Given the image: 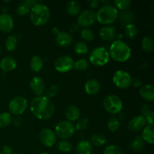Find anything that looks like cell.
<instances>
[{
	"label": "cell",
	"mask_w": 154,
	"mask_h": 154,
	"mask_svg": "<svg viewBox=\"0 0 154 154\" xmlns=\"http://www.w3.org/2000/svg\"><path fill=\"white\" fill-rule=\"evenodd\" d=\"M108 53L110 57H111L114 61L124 63L131 57L132 50L130 47L124 42L116 40L111 43Z\"/></svg>",
	"instance_id": "2"
},
{
	"label": "cell",
	"mask_w": 154,
	"mask_h": 154,
	"mask_svg": "<svg viewBox=\"0 0 154 154\" xmlns=\"http://www.w3.org/2000/svg\"><path fill=\"white\" fill-rule=\"evenodd\" d=\"M28 108V101L23 96H16L10 101L8 109L11 114L19 117L23 114Z\"/></svg>",
	"instance_id": "8"
},
{
	"label": "cell",
	"mask_w": 154,
	"mask_h": 154,
	"mask_svg": "<svg viewBox=\"0 0 154 154\" xmlns=\"http://www.w3.org/2000/svg\"><path fill=\"white\" fill-rule=\"evenodd\" d=\"M93 150V145L90 141L87 140H82L79 141L76 146L77 154H92Z\"/></svg>",
	"instance_id": "24"
},
{
	"label": "cell",
	"mask_w": 154,
	"mask_h": 154,
	"mask_svg": "<svg viewBox=\"0 0 154 154\" xmlns=\"http://www.w3.org/2000/svg\"><path fill=\"white\" fill-rule=\"evenodd\" d=\"M75 125L68 120L59 122L55 127V134L61 140H67L75 134Z\"/></svg>",
	"instance_id": "7"
},
{
	"label": "cell",
	"mask_w": 154,
	"mask_h": 154,
	"mask_svg": "<svg viewBox=\"0 0 154 154\" xmlns=\"http://www.w3.org/2000/svg\"><path fill=\"white\" fill-rule=\"evenodd\" d=\"M13 118L10 113L4 112L0 114V128H5L11 123Z\"/></svg>",
	"instance_id": "35"
},
{
	"label": "cell",
	"mask_w": 154,
	"mask_h": 154,
	"mask_svg": "<svg viewBox=\"0 0 154 154\" xmlns=\"http://www.w3.org/2000/svg\"><path fill=\"white\" fill-rule=\"evenodd\" d=\"M14 29V20L12 17L7 13L0 14V31L9 33Z\"/></svg>",
	"instance_id": "14"
},
{
	"label": "cell",
	"mask_w": 154,
	"mask_h": 154,
	"mask_svg": "<svg viewBox=\"0 0 154 154\" xmlns=\"http://www.w3.org/2000/svg\"><path fill=\"white\" fill-rule=\"evenodd\" d=\"M141 84H142V82H141V80H139L138 78H137L136 80H135V81H133V85L136 87L141 86Z\"/></svg>",
	"instance_id": "47"
},
{
	"label": "cell",
	"mask_w": 154,
	"mask_h": 154,
	"mask_svg": "<svg viewBox=\"0 0 154 154\" xmlns=\"http://www.w3.org/2000/svg\"><path fill=\"white\" fill-rule=\"evenodd\" d=\"M114 7L117 10L126 11L132 5V1L130 0H115L114 1Z\"/></svg>",
	"instance_id": "37"
},
{
	"label": "cell",
	"mask_w": 154,
	"mask_h": 154,
	"mask_svg": "<svg viewBox=\"0 0 154 154\" xmlns=\"http://www.w3.org/2000/svg\"><path fill=\"white\" fill-rule=\"evenodd\" d=\"M145 119L141 115L135 116L130 120L128 123V128L132 132H139L142 130L147 125Z\"/></svg>",
	"instance_id": "15"
},
{
	"label": "cell",
	"mask_w": 154,
	"mask_h": 154,
	"mask_svg": "<svg viewBox=\"0 0 154 154\" xmlns=\"http://www.w3.org/2000/svg\"><path fill=\"white\" fill-rule=\"evenodd\" d=\"M96 14V20L102 25L109 26L118 17V10L112 5H107L100 8Z\"/></svg>",
	"instance_id": "4"
},
{
	"label": "cell",
	"mask_w": 154,
	"mask_h": 154,
	"mask_svg": "<svg viewBox=\"0 0 154 154\" xmlns=\"http://www.w3.org/2000/svg\"><path fill=\"white\" fill-rule=\"evenodd\" d=\"M0 154H3L2 153V151H0Z\"/></svg>",
	"instance_id": "50"
},
{
	"label": "cell",
	"mask_w": 154,
	"mask_h": 154,
	"mask_svg": "<svg viewBox=\"0 0 154 154\" xmlns=\"http://www.w3.org/2000/svg\"><path fill=\"white\" fill-rule=\"evenodd\" d=\"M141 116H142L147 121V124H153L154 113L150 109V106L144 105L141 108Z\"/></svg>",
	"instance_id": "25"
},
{
	"label": "cell",
	"mask_w": 154,
	"mask_h": 154,
	"mask_svg": "<svg viewBox=\"0 0 154 154\" xmlns=\"http://www.w3.org/2000/svg\"><path fill=\"white\" fill-rule=\"evenodd\" d=\"M90 7L93 8H96L99 7V2L97 0H91V1H90Z\"/></svg>",
	"instance_id": "46"
},
{
	"label": "cell",
	"mask_w": 154,
	"mask_h": 154,
	"mask_svg": "<svg viewBox=\"0 0 154 154\" xmlns=\"http://www.w3.org/2000/svg\"><path fill=\"white\" fill-rule=\"evenodd\" d=\"M124 32L126 37L129 38V39H134L138 36V28L133 23L128 24V25L125 26Z\"/></svg>",
	"instance_id": "31"
},
{
	"label": "cell",
	"mask_w": 154,
	"mask_h": 154,
	"mask_svg": "<svg viewBox=\"0 0 154 154\" xmlns=\"http://www.w3.org/2000/svg\"><path fill=\"white\" fill-rule=\"evenodd\" d=\"M30 68L35 72H40L44 66L43 60L40 56H33L30 60Z\"/></svg>",
	"instance_id": "27"
},
{
	"label": "cell",
	"mask_w": 154,
	"mask_h": 154,
	"mask_svg": "<svg viewBox=\"0 0 154 154\" xmlns=\"http://www.w3.org/2000/svg\"><path fill=\"white\" fill-rule=\"evenodd\" d=\"M57 148L63 153H69L72 150V144L67 140H61L57 144Z\"/></svg>",
	"instance_id": "36"
},
{
	"label": "cell",
	"mask_w": 154,
	"mask_h": 154,
	"mask_svg": "<svg viewBox=\"0 0 154 154\" xmlns=\"http://www.w3.org/2000/svg\"><path fill=\"white\" fill-rule=\"evenodd\" d=\"M0 54H1V48H0Z\"/></svg>",
	"instance_id": "51"
},
{
	"label": "cell",
	"mask_w": 154,
	"mask_h": 154,
	"mask_svg": "<svg viewBox=\"0 0 154 154\" xmlns=\"http://www.w3.org/2000/svg\"><path fill=\"white\" fill-rule=\"evenodd\" d=\"M103 154H124L120 147L116 144H111L107 146L104 150Z\"/></svg>",
	"instance_id": "38"
},
{
	"label": "cell",
	"mask_w": 154,
	"mask_h": 154,
	"mask_svg": "<svg viewBox=\"0 0 154 154\" xmlns=\"http://www.w3.org/2000/svg\"><path fill=\"white\" fill-rule=\"evenodd\" d=\"M29 17L32 23L35 26L45 25L51 17L49 8L42 3H36L30 9Z\"/></svg>",
	"instance_id": "3"
},
{
	"label": "cell",
	"mask_w": 154,
	"mask_h": 154,
	"mask_svg": "<svg viewBox=\"0 0 154 154\" xmlns=\"http://www.w3.org/2000/svg\"><path fill=\"white\" fill-rule=\"evenodd\" d=\"M81 5L77 1H70L66 5V11L71 16H77L81 13Z\"/></svg>",
	"instance_id": "26"
},
{
	"label": "cell",
	"mask_w": 154,
	"mask_h": 154,
	"mask_svg": "<svg viewBox=\"0 0 154 154\" xmlns=\"http://www.w3.org/2000/svg\"><path fill=\"white\" fill-rule=\"evenodd\" d=\"M39 140L44 146L51 147L57 143V137L52 129H44L39 133Z\"/></svg>",
	"instance_id": "12"
},
{
	"label": "cell",
	"mask_w": 154,
	"mask_h": 154,
	"mask_svg": "<svg viewBox=\"0 0 154 154\" xmlns=\"http://www.w3.org/2000/svg\"><path fill=\"white\" fill-rule=\"evenodd\" d=\"M17 45V38L14 35H10L7 37L5 41V48L8 51L11 52L16 49Z\"/></svg>",
	"instance_id": "32"
},
{
	"label": "cell",
	"mask_w": 154,
	"mask_h": 154,
	"mask_svg": "<svg viewBox=\"0 0 154 154\" xmlns=\"http://www.w3.org/2000/svg\"><path fill=\"white\" fill-rule=\"evenodd\" d=\"M30 90L36 96H43L45 91V81L40 77H34L30 81Z\"/></svg>",
	"instance_id": "13"
},
{
	"label": "cell",
	"mask_w": 154,
	"mask_h": 154,
	"mask_svg": "<svg viewBox=\"0 0 154 154\" xmlns=\"http://www.w3.org/2000/svg\"><path fill=\"white\" fill-rule=\"evenodd\" d=\"M144 147V141H143L141 135H138L130 144V148L134 152H139Z\"/></svg>",
	"instance_id": "29"
},
{
	"label": "cell",
	"mask_w": 154,
	"mask_h": 154,
	"mask_svg": "<svg viewBox=\"0 0 154 154\" xmlns=\"http://www.w3.org/2000/svg\"><path fill=\"white\" fill-rule=\"evenodd\" d=\"M2 153L3 154H13V153H12L11 147L8 145H5L3 147L2 150Z\"/></svg>",
	"instance_id": "44"
},
{
	"label": "cell",
	"mask_w": 154,
	"mask_h": 154,
	"mask_svg": "<svg viewBox=\"0 0 154 154\" xmlns=\"http://www.w3.org/2000/svg\"><path fill=\"white\" fill-rule=\"evenodd\" d=\"M38 3L35 0H25L17 5L16 13L19 16H24L30 12V9L35 4Z\"/></svg>",
	"instance_id": "17"
},
{
	"label": "cell",
	"mask_w": 154,
	"mask_h": 154,
	"mask_svg": "<svg viewBox=\"0 0 154 154\" xmlns=\"http://www.w3.org/2000/svg\"><path fill=\"white\" fill-rule=\"evenodd\" d=\"M141 47H142V49L146 52H152L154 48L153 38L149 36H145L141 41Z\"/></svg>",
	"instance_id": "34"
},
{
	"label": "cell",
	"mask_w": 154,
	"mask_h": 154,
	"mask_svg": "<svg viewBox=\"0 0 154 154\" xmlns=\"http://www.w3.org/2000/svg\"><path fill=\"white\" fill-rule=\"evenodd\" d=\"M103 107L106 111L111 114H117L123 110L122 99L117 95H109L104 99Z\"/></svg>",
	"instance_id": "6"
},
{
	"label": "cell",
	"mask_w": 154,
	"mask_h": 154,
	"mask_svg": "<svg viewBox=\"0 0 154 154\" xmlns=\"http://www.w3.org/2000/svg\"><path fill=\"white\" fill-rule=\"evenodd\" d=\"M109 60V53L104 47H98L95 48L89 56V61L96 66H104L108 63Z\"/></svg>",
	"instance_id": "5"
},
{
	"label": "cell",
	"mask_w": 154,
	"mask_h": 154,
	"mask_svg": "<svg viewBox=\"0 0 154 154\" xmlns=\"http://www.w3.org/2000/svg\"><path fill=\"white\" fill-rule=\"evenodd\" d=\"M116 29L113 26H105L99 29V36L105 42H111L114 39Z\"/></svg>",
	"instance_id": "18"
},
{
	"label": "cell",
	"mask_w": 154,
	"mask_h": 154,
	"mask_svg": "<svg viewBox=\"0 0 154 154\" xmlns=\"http://www.w3.org/2000/svg\"><path fill=\"white\" fill-rule=\"evenodd\" d=\"M89 67V62L86 59H79L74 63V68L78 71H84Z\"/></svg>",
	"instance_id": "40"
},
{
	"label": "cell",
	"mask_w": 154,
	"mask_h": 154,
	"mask_svg": "<svg viewBox=\"0 0 154 154\" xmlns=\"http://www.w3.org/2000/svg\"><path fill=\"white\" fill-rule=\"evenodd\" d=\"M84 89L87 94L90 96H94L100 91L101 84L97 80L90 79L85 83Z\"/></svg>",
	"instance_id": "20"
},
{
	"label": "cell",
	"mask_w": 154,
	"mask_h": 154,
	"mask_svg": "<svg viewBox=\"0 0 154 154\" xmlns=\"http://www.w3.org/2000/svg\"><path fill=\"white\" fill-rule=\"evenodd\" d=\"M74 63L75 61L73 60V59L69 56H60L55 60L54 68L58 72L66 73L73 69Z\"/></svg>",
	"instance_id": "10"
},
{
	"label": "cell",
	"mask_w": 154,
	"mask_h": 154,
	"mask_svg": "<svg viewBox=\"0 0 154 154\" xmlns=\"http://www.w3.org/2000/svg\"><path fill=\"white\" fill-rule=\"evenodd\" d=\"M59 87L55 84L51 85L46 90H45V96L48 99H51V98L54 97L58 93Z\"/></svg>",
	"instance_id": "42"
},
{
	"label": "cell",
	"mask_w": 154,
	"mask_h": 154,
	"mask_svg": "<svg viewBox=\"0 0 154 154\" xmlns=\"http://www.w3.org/2000/svg\"><path fill=\"white\" fill-rule=\"evenodd\" d=\"M38 154H49V153H46V152H43V153H38Z\"/></svg>",
	"instance_id": "49"
},
{
	"label": "cell",
	"mask_w": 154,
	"mask_h": 154,
	"mask_svg": "<svg viewBox=\"0 0 154 154\" xmlns=\"http://www.w3.org/2000/svg\"><path fill=\"white\" fill-rule=\"evenodd\" d=\"M89 126V120L87 118H81L77 121L76 125L75 126V129L77 130H84Z\"/></svg>",
	"instance_id": "43"
},
{
	"label": "cell",
	"mask_w": 154,
	"mask_h": 154,
	"mask_svg": "<svg viewBox=\"0 0 154 154\" xmlns=\"http://www.w3.org/2000/svg\"><path fill=\"white\" fill-rule=\"evenodd\" d=\"M30 111L36 118L45 120L54 116L55 108L51 99L45 96H36L30 103Z\"/></svg>",
	"instance_id": "1"
},
{
	"label": "cell",
	"mask_w": 154,
	"mask_h": 154,
	"mask_svg": "<svg viewBox=\"0 0 154 154\" xmlns=\"http://www.w3.org/2000/svg\"><path fill=\"white\" fill-rule=\"evenodd\" d=\"M102 3H104V4H105V5H111V1H102Z\"/></svg>",
	"instance_id": "48"
},
{
	"label": "cell",
	"mask_w": 154,
	"mask_h": 154,
	"mask_svg": "<svg viewBox=\"0 0 154 154\" xmlns=\"http://www.w3.org/2000/svg\"><path fill=\"white\" fill-rule=\"evenodd\" d=\"M106 137L101 133H96L93 134L90 138V141L91 144L93 146L96 147H100V146L104 145L106 143Z\"/></svg>",
	"instance_id": "28"
},
{
	"label": "cell",
	"mask_w": 154,
	"mask_h": 154,
	"mask_svg": "<svg viewBox=\"0 0 154 154\" xmlns=\"http://www.w3.org/2000/svg\"><path fill=\"white\" fill-rule=\"evenodd\" d=\"M16 60L12 57H6L0 62V69L4 72H9L14 70L17 67Z\"/></svg>",
	"instance_id": "21"
},
{
	"label": "cell",
	"mask_w": 154,
	"mask_h": 154,
	"mask_svg": "<svg viewBox=\"0 0 154 154\" xmlns=\"http://www.w3.org/2000/svg\"><path fill=\"white\" fill-rule=\"evenodd\" d=\"M56 43L57 45L62 48H67L70 46L73 42V38L72 36L66 32H59L55 37Z\"/></svg>",
	"instance_id": "16"
},
{
	"label": "cell",
	"mask_w": 154,
	"mask_h": 154,
	"mask_svg": "<svg viewBox=\"0 0 154 154\" xmlns=\"http://www.w3.org/2000/svg\"><path fill=\"white\" fill-rule=\"evenodd\" d=\"M81 36L84 41L87 42H92L95 38V35L93 30L89 28H84L81 32Z\"/></svg>",
	"instance_id": "41"
},
{
	"label": "cell",
	"mask_w": 154,
	"mask_h": 154,
	"mask_svg": "<svg viewBox=\"0 0 154 154\" xmlns=\"http://www.w3.org/2000/svg\"><path fill=\"white\" fill-rule=\"evenodd\" d=\"M139 93L146 101L153 102L154 100V87L153 84H146L141 87Z\"/></svg>",
	"instance_id": "22"
},
{
	"label": "cell",
	"mask_w": 154,
	"mask_h": 154,
	"mask_svg": "<svg viewBox=\"0 0 154 154\" xmlns=\"http://www.w3.org/2000/svg\"><path fill=\"white\" fill-rule=\"evenodd\" d=\"M13 154H17V153H13Z\"/></svg>",
	"instance_id": "52"
},
{
	"label": "cell",
	"mask_w": 154,
	"mask_h": 154,
	"mask_svg": "<svg viewBox=\"0 0 154 154\" xmlns=\"http://www.w3.org/2000/svg\"><path fill=\"white\" fill-rule=\"evenodd\" d=\"M12 121L14 122V126H16V127H20V126H21V124H22V119L20 118V117H15L14 119Z\"/></svg>",
	"instance_id": "45"
},
{
	"label": "cell",
	"mask_w": 154,
	"mask_h": 154,
	"mask_svg": "<svg viewBox=\"0 0 154 154\" xmlns=\"http://www.w3.org/2000/svg\"><path fill=\"white\" fill-rule=\"evenodd\" d=\"M74 51L78 55H85L88 52V46L84 42H78L74 45Z\"/></svg>",
	"instance_id": "33"
},
{
	"label": "cell",
	"mask_w": 154,
	"mask_h": 154,
	"mask_svg": "<svg viewBox=\"0 0 154 154\" xmlns=\"http://www.w3.org/2000/svg\"><path fill=\"white\" fill-rule=\"evenodd\" d=\"M65 116H66L68 121L71 122V123H72V122L78 121L80 119L81 111H80L79 108H78L76 105H69V106L66 108V111H65Z\"/></svg>",
	"instance_id": "19"
},
{
	"label": "cell",
	"mask_w": 154,
	"mask_h": 154,
	"mask_svg": "<svg viewBox=\"0 0 154 154\" xmlns=\"http://www.w3.org/2000/svg\"><path fill=\"white\" fill-rule=\"evenodd\" d=\"M114 85L120 89L128 88L132 83V78L127 72L124 70H117L113 76Z\"/></svg>",
	"instance_id": "9"
},
{
	"label": "cell",
	"mask_w": 154,
	"mask_h": 154,
	"mask_svg": "<svg viewBox=\"0 0 154 154\" xmlns=\"http://www.w3.org/2000/svg\"><path fill=\"white\" fill-rule=\"evenodd\" d=\"M107 126H108V129H109L110 132H115L120 128V122H119L118 119L117 117H111L108 120Z\"/></svg>",
	"instance_id": "39"
},
{
	"label": "cell",
	"mask_w": 154,
	"mask_h": 154,
	"mask_svg": "<svg viewBox=\"0 0 154 154\" xmlns=\"http://www.w3.org/2000/svg\"><path fill=\"white\" fill-rule=\"evenodd\" d=\"M134 15L132 11H123L120 14V20L121 24L126 26L128 24L132 23V20H133Z\"/></svg>",
	"instance_id": "30"
},
{
	"label": "cell",
	"mask_w": 154,
	"mask_h": 154,
	"mask_svg": "<svg viewBox=\"0 0 154 154\" xmlns=\"http://www.w3.org/2000/svg\"><path fill=\"white\" fill-rule=\"evenodd\" d=\"M142 130V135L141 136L143 141L150 144H153L154 143L153 124H147Z\"/></svg>",
	"instance_id": "23"
},
{
	"label": "cell",
	"mask_w": 154,
	"mask_h": 154,
	"mask_svg": "<svg viewBox=\"0 0 154 154\" xmlns=\"http://www.w3.org/2000/svg\"><path fill=\"white\" fill-rule=\"evenodd\" d=\"M96 21V14L93 10H85L79 14L78 23L80 26L88 28L94 24Z\"/></svg>",
	"instance_id": "11"
}]
</instances>
